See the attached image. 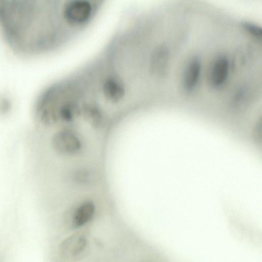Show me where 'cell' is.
Returning <instances> with one entry per match:
<instances>
[{"mask_svg": "<svg viewBox=\"0 0 262 262\" xmlns=\"http://www.w3.org/2000/svg\"><path fill=\"white\" fill-rule=\"evenodd\" d=\"M52 145L59 153L72 155L80 150L81 144L74 133L69 130H62L54 135L52 139Z\"/></svg>", "mask_w": 262, "mask_h": 262, "instance_id": "4", "label": "cell"}, {"mask_svg": "<svg viewBox=\"0 0 262 262\" xmlns=\"http://www.w3.org/2000/svg\"><path fill=\"white\" fill-rule=\"evenodd\" d=\"M171 53L166 45H157L151 52L148 61L149 71L154 78H162L167 73Z\"/></svg>", "mask_w": 262, "mask_h": 262, "instance_id": "2", "label": "cell"}, {"mask_svg": "<svg viewBox=\"0 0 262 262\" xmlns=\"http://www.w3.org/2000/svg\"><path fill=\"white\" fill-rule=\"evenodd\" d=\"M91 173L86 170L79 171L76 175L75 178L77 181L80 183H88L90 182L92 177Z\"/></svg>", "mask_w": 262, "mask_h": 262, "instance_id": "6", "label": "cell"}, {"mask_svg": "<svg viewBox=\"0 0 262 262\" xmlns=\"http://www.w3.org/2000/svg\"><path fill=\"white\" fill-rule=\"evenodd\" d=\"M242 26L248 33L255 38L257 40H260L261 38L262 31L261 28L257 25L249 21H244Z\"/></svg>", "mask_w": 262, "mask_h": 262, "instance_id": "5", "label": "cell"}, {"mask_svg": "<svg viewBox=\"0 0 262 262\" xmlns=\"http://www.w3.org/2000/svg\"><path fill=\"white\" fill-rule=\"evenodd\" d=\"M202 71V61L199 56L190 57L186 62L182 74V86L187 93L196 90L200 81Z\"/></svg>", "mask_w": 262, "mask_h": 262, "instance_id": "3", "label": "cell"}, {"mask_svg": "<svg viewBox=\"0 0 262 262\" xmlns=\"http://www.w3.org/2000/svg\"><path fill=\"white\" fill-rule=\"evenodd\" d=\"M233 63L224 54L216 55L210 62L207 74L208 84L212 89L220 90L228 82Z\"/></svg>", "mask_w": 262, "mask_h": 262, "instance_id": "1", "label": "cell"}]
</instances>
